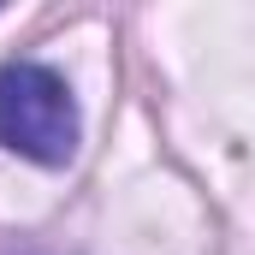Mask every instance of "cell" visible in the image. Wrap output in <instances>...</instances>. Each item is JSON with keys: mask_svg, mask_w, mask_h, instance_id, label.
<instances>
[{"mask_svg": "<svg viewBox=\"0 0 255 255\" xmlns=\"http://www.w3.org/2000/svg\"><path fill=\"white\" fill-rule=\"evenodd\" d=\"M0 148L36 160V166H65L77 148V101L60 71L36 60H12L0 71Z\"/></svg>", "mask_w": 255, "mask_h": 255, "instance_id": "1", "label": "cell"}]
</instances>
